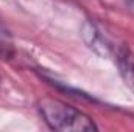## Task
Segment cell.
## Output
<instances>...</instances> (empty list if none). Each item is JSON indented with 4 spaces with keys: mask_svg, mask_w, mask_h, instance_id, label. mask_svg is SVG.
Here are the masks:
<instances>
[{
    "mask_svg": "<svg viewBox=\"0 0 134 132\" xmlns=\"http://www.w3.org/2000/svg\"><path fill=\"white\" fill-rule=\"evenodd\" d=\"M39 112L50 129L61 132H91L97 131L91 117L81 110L55 98H42L39 101Z\"/></svg>",
    "mask_w": 134,
    "mask_h": 132,
    "instance_id": "1",
    "label": "cell"
}]
</instances>
